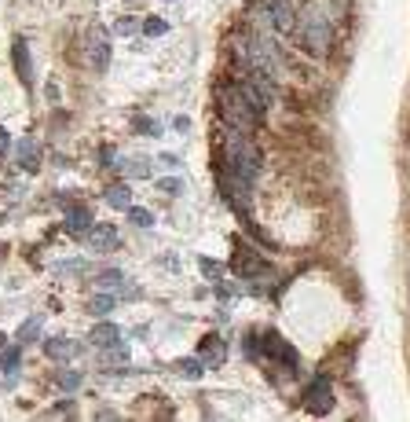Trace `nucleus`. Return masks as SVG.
Returning <instances> with one entry per match:
<instances>
[{
    "label": "nucleus",
    "instance_id": "obj_4",
    "mask_svg": "<svg viewBox=\"0 0 410 422\" xmlns=\"http://www.w3.org/2000/svg\"><path fill=\"white\" fill-rule=\"evenodd\" d=\"M260 345H264V356H268V360L282 364L286 371H297V367H301V356H297V349H293V345H289V342H286V338L278 334V331H264V342H260Z\"/></svg>",
    "mask_w": 410,
    "mask_h": 422
},
{
    "label": "nucleus",
    "instance_id": "obj_20",
    "mask_svg": "<svg viewBox=\"0 0 410 422\" xmlns=\"http://www.w3.org/2000/svg\"><path fill=\"white\" fill-rule=\"evenodd\" d=\"M95 283H100L103 290H110V286H121V283H125V275H121L118 268H107V272H100V279H95Z\"/></svg>",
    "mask_w": 410,
    "mask_h": 422
},
{
    "label": "nucleus",
    "instance_id": "obj_3",
    "mask_svg": "<svg viewBox=\"0 0 410 422\" xmlns=\"http://www.w3.org/2000/svg\"><path fill=\"white\" fill-rule=\"evenodd\" d=\"M301 41H304L308 52H315V55L330 52V22H326L322 15H308L301 22Z\"/></svg>",
    "mask_w": 410,
    "mask_h": 422
},
{
    "label": "nucleus",
    "instance_id": "obj_24",
    "mask_svg": "<svg viewBox=\"0 0 410 422\" xmlns=\"http://www.w3.org/2000/svg\"><path fill=\"white\" fill-rule=\"evenodd\" d=\"M158 187H161V191H169V194H176V191H184V184H179L176 176H165V180H158Z\"/></svg>",
    "mask_w": 410,
    "mask_h": 422
},
{
    "label": "nucleus",
    "instance_id": "obj_28",
    "mask_svg": "<svg viewBox=\"0 0 410 422\" xmlns=\"http://www.w3.org/2000/svg\"><path fill=\"white\" fill-rule=\"evenodd\" d=\"M4 342H8V338H4V334H0V349H4Z\"/></svg>",
    "mask_w": 410,
    "mask_h": 422
},
{
    "label": "nucleus",
    "instance_id": "obj_17",
    "mask_svg": "<svg viewBox=\"0 0 410 422\" xmlns=\"http://www.w3.org/2000/svg\"><path fill=\"white\" fill-rule=\"evenodd\" d=\"M125 213H128L132 224H139V228H151V224H154V213H151V209H143V206H128Z\"/></svg>",
    "mask_w": 410,
    "mask_h": 422
},
{
    "label": "nucleus",
    "instance_id": "obj_12",
    "mask_svg": "<svg viewBox=\"0 0 410 422\" xmlns=\"http://www.w3.org/2000/svg\"><path fill=\"white\" fill-rule=\"evenodd\" d=\"M88 342H92L95 349H110V345H121V331L114 327V323H95Z\"/></svg>",
    "mask_w": 410,
    "mask_h": 422
},
{
    "label": "nucleus",
    "instance_id": "obj_23",
    "mask_svg": "<svg viewBox=\"0 0 410 422\" xmlns=\"http://www.w3.org/2000/svg\"><path fill=\"white\" fill-rule=\"evenodd\" d=\"M110 308H114V301H110V298H103V294H95V298H92V312H95V316L110 312Z\"/></svg>",
    "mask_w": 410,
    "mask_h": 422
},
{
    "label": "nucleus",
    "instance_id": "obj_11",
    "mask_svg": "<svg viewBox=\"0 0 410 422\" xmlns=\"http://www.w3.org/2000/svg\"><path fill=\"white\" fill-rule=\"evenodd\" d=\"M67 228H70L74 235H85V232L92 228V209L81 206V202H70V206H67Z\"/></svg>",
    "mask_w": 410,
    "mask_h": 422
},
{
    "label": "nucleus",
    "instance_id": "obj_27",
    "mask_svg": "<svg viewBox=\"0 0 410 422\" xmlns=\"http://www.w3.org/2000/svg\"><path fill=\"white\" fill-rule=\"evenodd\" d=\"M202 272H205V275H217L220 265H217V261H202Z\"/></svg>",
    "mask_w": 410,
    "mask_h": 422
},
{
    "label": "nucleus",
    "instance_id": "obj_22",
    "mask_svg": "<svg viewBox=\"0 0 410 422\" xmlns=\"http://www.w3.org/2000/svg\"><path fill=\"white\" fill-rule=\"evenodd\" d=\"M165 29H169V26L161 22V19H146V22H143V34H146V37H161Z\"/></svg>",
    "mask_w": 410,
    "mask_h": 422
},
{
    "label": "nucleus",
    "instance_id": "obj_16",
    "mask_svg": "<svg viewBox=\"0 0 410 422\" xmlns=\"http://www.w3.org/2000/svg\"><path fill=\"white\" fill-rule=\"evenodd\" d=\"M48 356H55V360H62V356H77V345L67 342V338H52V342H48Z\"/></svg>",
    "mask_w": 410,
    "mask_h": 422
},
{
    "label": "nucleus",
    "instance_id": "obj_2",
    "mask_svg": "<svg viewBox=\"0 0 410 422\" xmlns=\"http://www.w3.org/2000/svg\"><path fill=\"white\" fill-rule=\"evenodd\" d=\"M220 166L231 169L235 176H242L245 184H253L257 173H260V151L245 140V133H235V136H227V143H224V161H220Z\"/></svg>",
    "mask_w": 410,
    "mask_h": 422
},
{
    "label": "nucleus",
    "instance_id": "obj_18",
    "mask_svg": "<svg viewBox=\"0 0 410 422\" xmlns=\"http://www.w3.org/2000/svg\"><path fill=\"white\" fill-rule=\"evenodd\" d=\"M176 371L184 378H198L202 375V360H194V356H187V360H176Z\"/></svg>",
    "mask_w": 410,
    "mask_h": 422
},
{
    "label": "nucleus",
    "instance_id": "obj_29",
    "mask_svg": "<svg viewBox=\"0 0 410 422\" xmlns=\"http://www.w3.org/2000/svg\"><path fill=\"white\" fill-rule=\"evenodd\" d=\"M406 143H410V136H406Z\"/></svg>",
    "mask_w": 410,
    "mask_h": 422
},
{
    "label": "nucleus",
    "instance_id": "obj_9",
    "mask_svg": "<svg viewBox=\"0 0 410 422\" xmlns=\"http://www.w3.org/2000/svg\"><path fill=\"white\" fill-rule=\"evenodd\" d=\"M198 356H202V364L220 367V364L227 360V349H224V342H220V334H205L202 345H198Z\"/></svg>",
    "mask_w": 410,
    "mask_h": 422
},
{
    "label": "nucleus",
    "instance_id": "obj_8",
    "mask_svg": "<svg viewBox=\"0 0 410 422\" xmlns=\"http://www.w3.org/2000/svg\"><path fill=\"white\" fill-rule=\"evenodd\" d=\"M231 268L242 275V279H253V275H260L268 265H264V257H260L257 250H250L245 242H238V250H235V257H231Z\"/></svg>",
    "mask_w": 410,
    "mask_h": 422
},
{
    "label": "nucleus",
    "instance_id": "obj_5",
    "mask_svg": "<svg viewBox=\"0 0 410 422\" xmlns=\"http://www.w3.org/2000/svg\"><path fill=\"white\" fill-rule=\"evenodd\" d=\"M304 411H308V415L334 411V389L326 385V375H319V378L308 382V389H304Z\"/></svg>",
    "mask_w": 410,
    "mask_h": 422
},
{
    "label": "nucleus",
    "instance_id": "obj_19",
    "mask_svg": "<svg viewBox=\"0 0 410 422\" xmlns=\"http://www.w3.org/2000/svg\"><path fill=\"white\" fill-rule=\"evenodd\" d=\"M37 334H41V316H34V319L22 323V327H19V342H34Z\"/></svg>",
    "mask_w": 410,
    "mask_h": 422
},
{
    "label": "nucleus",
    "instance_id": "obj_15",
    "mask_svg": "<svg viewBox=\"0 0 410 422\" xmlns=\"http://www.w3.org/2000/svg\"><path fill=\"white\" fill-rule=\"evenodd\" d=\"M107 202L114 209H128L132 206V191H128L125 184H114V187H107Z\"/></svg>",
    "mask_w": 410,
    "mask_h": 422
},
{
    "label": "nucleus",
    "instance_id": "obj_7",
    "mask_svg": "<svg viewBox=\"0 0 410 422\" xmlns=\"http://www.w3.org/2000/svg\"><path fill=\"white\" fill-rule=\"evenodd\" d=\"M85 41H88V62H92V70H95V74H107V67H110V37H107V29H103V26H92Z\"/></svg>",
    "mask_w": 410,
    "mask_h": 422
},
{
    "label": "nucleus",
    "instance_id": "obj_6",
    "mask_svg": "<svg viewBox=\"0 0 410 422\" xmlns=\"http://www.w3.org/2000/svg\"><path fill=\"white\" fill-rule=\"evenodd\" d=\"M85 246H88L92 253H114V250L121 246V235H118L114 224H95V220H92V228L85 232Z\"/></svg>",
    "mask_w": 410,
    "mask_h": 422
},
{
    "label": "nucleus",
    "instance_id": "obj_1",
    "mask_svg": "<svg viewBox=\"0 0 410 422\" xmlns=\"http://www.w3.org/2000/svg\"><path fill=\"white\" fill-rule=\"evenodd\" d=\"M217 110L235 133H253V128L260 125V110L245 100V92L238 85H227V81L217 85Z\"/></svg>",
    "mask_w": 410,
    "mask_h": 422
},
{
    "label": "nucleus",
    "instance_id": "obj_14",
    "mask_svg": "<svg viewBox=\"0 0 410 422\" xmlns=\"http://www.w3.org/2000/svg\"><path fill=\"white\" fill-rule=\"evenodd\" d=\"M15 70H19L22 85H34V67H29V52H26V41H15Z\"/></svg>",
    "mask_w": 410,
    "mask_h": 422
},
{
    "label": "nucleus",
    "instance_id": "obj_10",
    "mask_svg": "<svg viewBox=\"0 0 410 422\" xmlns=\"http://www.w3.org/2000/svg\"><path fill=\"white\" fill-rule=\"evenodd\" d=\"M268 19L275 29H293V0H268Z\"/></svg>",
    "mask_w": 410,
    "mask_h": 422
},
{
    "label": "nucleus",
    "instance_id": "obj_26",
    "mask_svg": "<svg viewBox=\"0 0 410 422\" xmlns=\"http://www.w3.org/2000/svg\"><path fill=\"white\" fill-rule=\"evenodd\" d=\"M11 154V136L4 133V128H0V166H4V158Z\"/></svg>",
    "mask_w": 410,
    "mask_h": 422
},
{
    "label": "nucleus",
    "instance_id": "obj_25",
    "mask_svg": "<svg viewBox=\"0 0 410 422\" xmlns=\"http://www.w3.org/2000/svg\"><path fill=\"white\" fill-rule=\"evenodd\" d=\"M59 385H62V389H77V385H81V375L67 371V375H59Z\"/></svg>",
    "mask_w": 410,
    "mask_h": 422
},
{
    "label": "nucleus",
    "instance_id": "obj_21",
    "mask_svg": "<svg viewBox=\"0 0 410 422\" xmlns=\"http://www.w3.org/2000/svg\"><path fill=\"white\" fill-rule=\"evenodd\" d=\"M19 349H8V352H0V371H15V367H19Z\"/></svg>",
    "mask_w": 410,
    "mask_h": 422
},
{
    "label": "nucleus",
    "instance_id": "obj_13",
    "mask_svg": "<svg viewBox=\"0 0 410 422\" xmlns=\"http://www.w3.org/2000/svg\"><path fill=\"white\" fill-rule=\"evenodd\" d=\"M19 166L26 169V173H37L41 169V147L34 140H22L19 143Z\"/></svg>",
    "mask_w": 410,
    "mask_h": 422
}]
</instances>
